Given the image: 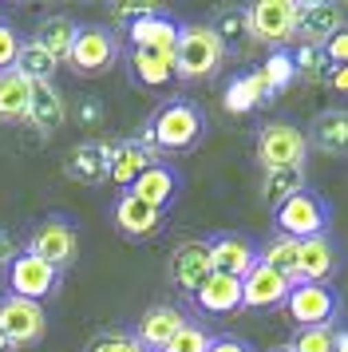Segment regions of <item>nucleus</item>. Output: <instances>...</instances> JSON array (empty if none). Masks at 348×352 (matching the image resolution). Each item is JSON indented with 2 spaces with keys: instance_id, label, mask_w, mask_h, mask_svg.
Segmentation results:
<instances>
[{
  "instance_id": "obj_2",
  "label": "nucleus",
  "mask_w": 348,
  "mask_h": 352,
  "mask_svg": "<svg viewBox=\"0 0 348 352\" xmlns=\"http://www.w3.org/2000/svg\"><path fill=\"white\" fill-rule=\"evenodd\" d=\"M226 64V44L214 32V24H182L178 32V48H174V72L178 80H210L218 67Z\"/></svg>"
},
{
  "instance_id": "obj_18",
  "label": "nucleus",
  "mask_w": 348,
  "mask_h": 352,
  "mask_svg": "<svg viewBox=\"0 0 348 352\" xmlns=\"http://www.w3.org/2000/svg\"><path fill=\"white\" fill-rule=\"evenodd\" d=\"M127 67H131V80L146 87V91H162L178 80L174 72V52H151V48H131L127 52Z\"/></svg>"
},
{
  "instance_id": "obj_19",
  "label": "nucleus",
  "mask_w": 348,
  "mask_h": 352,
  "mask_svg": "<svg viewBox=\"0 0 348 352\" xmlns=\"http://www.w3.org/2000/svg\"><path fill=\"white\" fill-rule=\"evenodd\" d=\"M340 265V250L329 234L320 238H305L301 241V257H297V281H313V285H325Z\"/></svg>"
},
{
  "instance_id": "obj_6",
  "label": "nucleus",
  "mask_w": 348,
  "mask_h": 352,
  "mask_svg": "<svg viewBox=\"0 0 348 352\" xmlns=\"http://www.w3.org/2000/svg\"><path fill=\"white\" fill-rule=\"evenodd\" d=\"M115 60H119V40H115L107 28L87 24V28H79L76 32V44H72L67 67H72L76 76H103V72L115 67Z\"/></svg>"
},
{
  "instance_id": "obj_17",
  "label": "nucleus",
  "mask_w": 348,
  "mask_h": 352,
  "mask_svg": "<svg viewBox=\"0 0 348 352\" xmlns=\"http://www.w3.org/2000/svg\"><path fill=\"white\" fill-rule=\"evenodd\" d=\"M111 222H115V230H119L123 238H151V234L162 230V210L146 206L142 198H135V194L127 190V194H119V202L111 206Z\"/></svg>"
},
{
  "instance_id": "obj_3",
  "label": "nucleus",
  "mask_w": 348,
  "mask_h": 352,
  "mask_svg": "<svg viewBox=\"0 0 348 352\" xmlns=\"http://www.w3.org/2000/svg\"><path fill=\"white\" fill-rule=\"evenodd\" d=\"M329 218H332V206L313 190H301L293 194L289 202L273 210V222H277V234L293 241H305V238H320L329 234Z\"/></svg>"
},
{
  "instance_id": "obj_45",
  "label": "nucleus",
  "mask_w": 348,
  "mask_h": 352,
  "mask_svg": "<svg viewBox=\"0 0 348 352\" xmlns=\"http://www.w3.org/2000/svg\"><path fill=\"white\" fill-rule=\"evenodd\" d=\"M269 352H293V349H269Z\"/></svg>"
},
{
  "instance_id": "obj_28",
  "label": "nucleus",
  "mask_w": 348,
  "mask_h": 352,
  "mask_svg": "<svg viewBox=\"0 0 348 352\" xmlns=\"http://www.w3.org/2000/svg\"><path fill=\"white\" fill-rule=\"evenodd\" d=\"M76 32H79V24L76 20H67V16H47L44 24H40V32L32 36L40 48L56 60V64H67V56H72V44H76Z\"/></svg>"
},
{
  "instance_id": "obj_33",
  "label": "nucleus",
  "mask_w": 348,
  "mask_h": 352,
  "mask_svg": "<svg viewBox=\"0 0 348 352\" xmlns=\"http://www.w3.org/2000/svg\"><path fill=\"white\" fill-rule=\"evenodd\" d=\"M293 67H297V80H309V83L325 80V76L332 72L329 60H325V52L313 48V44H297V52H293Z\"/></svg>"
},
{
  "instance_id": "obj_20",
  "label": "nucleus",
  "mask_w": 348,
  "mask_h": 352,
  "mask_svg": "<svg viewBox=\"0 0 348 352\" xmlns=\"http://www.w3.org/2000/svg\"><path fill=\"white\" fill-rule=\"evenodd\" d=\"M155 162H158V155L151 146H142L139 139H119L115 143V155H111V182L131 190Z\"/></svg>"
},
{
  "instance_id": "obj_12",
  "label": "nucleus",
  "mask_w": 348,
  "mask_h": 352,
  "mask_svg": "<svg viewBox=\"0 0 348 352\" xmlns=\"http://www.w3.org/2000/svg\"><path fill=\"white\" fill-rule=\"evenodd\" d=\"M111 155H115V143L87 139V143L72 146V155L63 159V175L72 178V182H83V186L111 182Z\"/></svg>"
},
{
  "instance_id": "obj_41",
  "label": "nucleus",
  "mask_w": 348,
  "mask_h": 352,
  "mask_svg": "<svg viewBox=\"0 0 348 352\" xmlns=\"http://www.w3.org/2000/svg\"><path fill=\"white\" fill-rule=\"evenodd\" d=\"M210 352H253L250 340H237V336H214Z\"/></svg>"
},
{
  "instance_id": "obj_27",
  "label": "nucleus",
  "mask_w": 348,
  "mask_h": 352,
  "mask_svg": "<svg viewBox=\"0 0 348 352\" xmlns=\"http://www.w3.org/2000/svg\"><path fill=\"white\" fill-rule=\"evenodd\" d=\"M28 103H32V83L16 67L0 72V123H24Z\"/></svg>"
},
{
  "instance_id": "obj_23",
  "label": "nucleus",
  "mask_w": 348,
  "mask_h": 352,
  "mask_svg": "<svg viewBox=\"0 0 348 352\" xmlns=\"http://www.w3.org/2000/svg\"><path fill=\"white\" fill-rule=\"evenodd\" d=\"M67 119V107H63V96L56 80H44V83H32V103H28V127H36L40 135H52V131L63 127Z\"/></svg>"
},
{
  "instance_id": "obj_38",
  "label": "nucleus",
  "mask_w": 348,
  "mask_h": 352,
  "mask_svg": "<svg viewBox=\"0 0 348 352\" xmlns=\"http://www.w3.org/2000/svg\"><path fill=\"white\" fill-rule=\"evenodd\" d=\"M20 48H24V40H20V32H16V24L0 20V72L16 67V60H20Z\"/></svg>"
},
{
  "instance_id": "obj_37",
  "label": "nucleus",
  "mask_w": 348,
  "mask_h": 352,
  "mask_svg": "<svg viewBox=\"0 0 348 352\" xmlns=\"http://www.w3.org/2000/svg\"><path fill=\"white\" fill-rule=\"evenodd\" d=\"M214 32L221 36V44H226V48H230L234 40H241V36H250L246 8H226V12H218V20H214Z\"/></svg>"
},
{
  "instance_id": "obj_35",
  "label": "nucleus",
  "mask_w": 348,
  "mask_h": 352,
  "mask_svg": "<svg viewBox=\"0 0 348 352\" xmlns=\"http://www.w3.org/2000/svg\"><path fill=\"white\" fill-rule=\"evenodd\" d=\"M83 352H146L135 340V333H123V329H107V333H99L87 340V349Z\"/></svg>"
},
{
  "instance_id": "obj_40",
  "label": "nucleus",
  "mask_w": 348,
  "mask_h": 352,
  "mask_svg": "<svg viewBox=\"0 0 348 352\" xmlns=\"http://www.w3.org/2000/svg\"><path fill=\"white\" fill-rule=\"evenodd\" d=\"M76 119H79V127H99L103 123V103L99 99H79L76 103Z\"/></svg>"
},
{
  "instance_id": "obj_39",
  "label": "nucleus",
  "mask_w": 348,
  "mask_h": 352,
  "mask_svg": "<svg viewBox=\"0 0 348 352\" xmlns=\"http://www.w3.org/2000/svg\"><path fill=\"white\" fill-rule=\"evenodd\" d=\"M320 52H325V60H329L332 72H336V67H348V24H345L336 36H332V40H329Z\"/></svg>"
},
{
  "instance_id": "obj_43",
  "label": "nucleus",
  "mask_w": 348,
  "mask_h": 352,
  "mask_svg": "<svg viewBox=\"0 0 348 352\" xmlns=\"http://www.w3.org/2000/svg\"><path fill=\"white\" fill-rule=\"evenodd\" d=\"M329 83L336 87V91H348V67H336V72L329 76Z\"/></svg>"
},
{
  "instance_id": "obj_4",
  "label": "nucleus",
  "mask_w": 348,
  "mask_h": 352,
  "mask_svg": "<svg viewBox=\"0 0 348 352\" xmlns=\"http://www.w3.org/2000/svg\"><path fill=\"white\" fill-rule=\"evenodd\" d=\"M246 20H250L253 40L269 44L273 52L297 40V0H257L246 8Z\"/></svg>"
},
{
  "instance_id": "obj_7",
  "label": "nucleus",
  "mask_w": 348,
  "mask_h": 352,
  "mask_svg": "<svg viewBox=\"0 0 348 352\" xmlns=\"http://www.w3.org/2000/svg\"><path fill=\"white\" fill-rule=\"evenodd\" d=\"M60 289V270L56 265H47V261H40L36 254H16L12 261H8V293L12 297H24V301H44V297H52Z\"/></svg>"
},
{
  "instance_id": "obj_29",
  "label": "nucleus",
  "mask_w": 348,
  "mask_h": 352,
  "mask_svg": "<svg viewBox=\"0 0 348 352\" xmlns=\"http://www.w3.org/2000/svg\"><path fill=\"white\" fill-rule=\"evenodd\" d=\"M297 257H301V241L285 238V234L269 238L265 245L257 250V261H261V265H269V270H277L281 277H289L293 285H297Z\"/></svg>"
},
{
  "instance_id": "obj_30",
  "label": "nucleus",
  "mask_w": 348,
  "mask_h": 352,
  "mask_svg": "<svg viewBox=\"0 0 348 352\" xmlns=\"http://www.w3.org/2000/svg\"><path fill=\"white\" fill-rule=\"evenodd\" d=\"M305 190V166H281V170H265V178H261V194H265V202L273 210L281 206V202H289L293 194Z\"/></svg>"
},
{
  "instance_id": "obj_26",
  "label": "nucleus",
  "mask_w": 348,
  "mask_h": 352,
  "mask_svg": "<svg viewBox=\"0 0 348 352\" xmlns=\"http://www.w3.org/2000/svg\"><path fill=\"white\" fill-rule=\"evenodd\" d=\"M178 186H182V182H178V170H174V166H166V162H155V166H151V170H146L135 186H131V194H135V198H142L146 206H155V210H162V214H166V206L178 198Z\"/></svg>"
},
{
  "instance_id": "obj_36",
  "label": "nucleus",
  "mask_w": 348,
  "mask_h": 352,
  "mask_svg": "<svg viewBox=\"0 0 348 352\" xmlns=\"http://www.w3.org/2000/svg\"><path fill=\"white\" fill-rule=\"evenodd\" d=\"M293 352H336V333H332V324H320V329H301L293 336Z\"/></svg>"
},
{
  "instance_id": "obj_1",
  "label": "nucleus",
  "mask_w": 348,
  "mask_h": 352,
  "mask_svg": "<svg viewBox=\"0 0 348 352\" xmlns=\"http://www.w3.org/2000/svg\"><path fill=\"white\" fill-rule=\"evenodd\" d=\"M206 131V115L194 99H166L142 127L139 143L151 146L155 155H178V151H190L198 146Z\"/></svg>"
},
{
  "instance_id": "obj_25",
  "label": "nucleus",
  "mask_w": 348,
  "mask_h": 352,
  "mask_svg": "<svg viewBox=\"0 0 348 352\" xmlns=\"http://www.w3.org/2000/svg\"><path fill=\"white\" fill-rule=\"evenodd\" d=\"M194 305L210 313V317H230L241 309V281L237 277H226V273H214L198 293H194Z\"/></svg>"
},
{
  "instance_id": "obj_9",
  "label": "nucleus",
  "mask_w": 348,
  "mask_h": 352,
  "mask_svg": "<svg viewBox=\"0 0 348 352\" xmlns=\"http://www.w3.org/2000/svg\"><path fill=\"white\" fill-rule=\"evenodd\" d=\"M285 309H289V320H297L301 329H320V324H332L336 320L340 297L329 285L297 281V285L289 289V297H285Z\"/></svg>"
},
{
  "instance_id": "obj_16",
  "label": "nucleus",
  "mask_w": 348,
  "mask_h": 352,
  "mask_svg": "<svg viewBox=\"0 0 348 352\" xmlns=\"http://www.w3.org/2000/svg\"><path fill=\"white\" fill-rule=\"evenodd\" d=\"M182 324H186V317H182L178 305H151L139 317V324H135V340H139L146 352H162Z\"/></svg>"
},
{
  "instance_id": "obj_42",
  "label": "nucleus",
  "mask_w": 348,
  "mask_h": 352,
  "mask_svg": "<svg viewBox=\"0 0 348 352\" xmlns=\"http://www.w3.org/2000/svg\"><path fill=\"white\" fill-rule=\"evenodd\" d=\"M12 257H16V245H12V238H8V234L0 230V265H8Z\"/></svg>"
},
{
  "instance_id": "obj_8",
  "label": "nucleus",
  "mask_w": 348,
  "mask_h": 352,
  "mask_svg": "<svg viewBox=\"0 0 348 352\" xmlns=\"http://www.w3.org/2000/svg\"><path fill=\"white\" fill-rule=\"evenodd\" d=\"M0 333L8 336L12 349H24V344H40L47 333V317L44 305L24 301V297H0Z\"/></svg>"
},
{
  "instance_id": "obj_44",
  "label": "nucleus",
  "mask_w": 348,
  "mask_h": 352,
  "mask_svg": "<svg viewBox=\"0 0 348 352\" xmlns=\"http://www.w3.org/2000/svg\"><path fill=\"white\" fill-rule=\"evenodd\" d=\"M0 352H16L12 344H8V336H4V333H0Z\"/></svg>"
},
{
  "instance_id": "obj_15",
  "label": "nucleus",
  "mask_w": 348,
  "mask_h": 352,
  "mask_svg": "<svg viewBox=\"0 0 348 352\" xmlns=\"http://www.w3.org/2000/svg\"><path fill=\"white\" fill-rule=\"evenodd\" d=\"M210 261H214V273H226V277L241 281L257 265V245L241 234H214L210 238Z\"/></svg>"
},
{
  "instance_id": "obj_32",
  "label": "nucleus",
  "mask_w": 348,
  "mask_h": 352,
  "mask_svg": "<svg viewBox=\"0 0 348 352\" xmlns=\"http://www.w3.org/2000/svg\"><path fill=\"white\" fill-rule=\"evenodd\" d=\"M261 76H265V83H269V91H273V96H277V91H285L289 83L297 80V67H293V52H285V48L269 52V60L261 64Z\"/></svg>"
},
{
  "instance_id": "obj_31",
  "label": "nucleus",
  "mask_w": 348,
  "mask_h": 352,
  "mask_svg": "<svg viewBox=\"0 0 348 352\" xmlns=\"http://www.w3.org/2000/svg\"><path fill=\"white\" fill-rule=\"evenodd\" d=\"M56 67H60V64H56V60H52V56H47L36 40H24L20 60H16V72H20L24 80H28V83H44V80H52V76H56Z\"/></svg>"
},
{
  "instance_id": "obj_11",
  "label": "nucleus",
  "mask_w": 348,
  "mask_h": 352,
  "mask_svg": "<svg viewBox=\"0 0 348 352\" xmlns=\"http://www.w3.org/2000/svg\"><path fill=\"white\" fill-rule=\"evenodd\" d=\"M28 254H36L40 261L47 265H56V270H67L79 254V234L72 222H63V218H44V222L32 230L28 238Z\"/></svg>"
},
{
  "instance_id": "obj_5",
  "label": "nucleus",
  "mask_w": 348,
  "mask_h": 352,
  "mask_svg": "<svg viewBox=\"0 0 348 352\" xmlns=\"http://www.w3.org/2000/svg\"><path fill=\"white\" fill-rule=\"evenodd\" d=\"M305 155H309V135L293 123H265L261 135H257V162L265 170H281V166H305Z\"/></svg>"
},
{
  "instance_id": "obj_22",
  "label": "nucleus",
  "mask_w": 348,
  "mask_h": 352,
  "mask_svg": "<svg viewBox=\"0 0 348 352\" xmlns=\"http://www.w3.org/2000/svg\"><path fill=\"white\" fill-rule=\"evenodd\" d=\"M178 32H182V24H174L162 8L151 12V16L135 20V24H127L131 48H151V52H174L178 48Z\"/></svg>"
},
{
  "instance_id": "obj_10",
  "label": "nucleus",
  "mask_w": 348,
  "mask_h": 352,
  "mask_svg": "<svg viewBox=\"0 0 348 352\" xmlns=\"http://www.w3.org/2000/svg\"><path fill=\"white\" fill-rule=\"evenodd\" d=\"M166 277H171L174 289L182 293H198V289L214 277V261H210V241L194 238V241H178L174 245L171 261H166Z\"/></svg>"
},
{
  "instance_id": "obj_21",
  "label": "nucleus",
  "mask_w": 348,
  "mask_h": 352,
  "mask_svg": "<svg viewBox=\"0 0 348 352\" xmlns=\"http://www.w3.org/2000/svg\"><path fill=\"white\" fill-rule=\"evenodd\" d=\"M309 146H316L329 159H348V111L329 107L309 123Z\"/></svg>"
},
{
  "instance_id": "obj_34",
  "label": "nucleus",
  "mask_w": 348,
  "mask_h": 352,
  "mask_svg": "<svg viewBox=\"0 0 348 352\" xmlns=\"http://www.w3.org/2000/svg\"><path fill=\"white\" fill-rule=\"evenodd\" d=\"M210 344H214L210 329H206V324H198V320H186V324L174 333V340L162 352H210Z\"/></svg>"
},
{
  "instance_id": "obj_24",
  "label": "nucleus",
  "mask_w": 348,
  "mask_h": 352,
  "mask_svg": "<svg viewBox=\"0 0 348 352\" xmlns=\"http://www.w3.org/2000/svg\"><path fill=\"white\" fill-rule=\"evenodd\" d=\"M269 99H273V91H269L265 76H261V67H257V72H241V76H234V80L226 83L221 103H226L230 115H246V111H253V107L269 103Z\"/></svg>"
},
{
  "instance_id": "obj_13",
  "label": "nucleus",
  "mask_w": 348,
  "mask_h": 352,
  "mask_svg": "<svg viewBox=\"0 0 348 352\" xmlns=\"http://www.w3.org/2000/svg\"><path fill=\"white\" fill-rule=\"evenodd\" d=\"M340 28H345V12L336 4H329V0H305V4H297V40L301 44L325 48Z\"/></svg>"
},
{
  "instance_id": "obj_14",
  "label": "nucleus",
  "mask_w": 348,
  "mask_h": 352,
  "mask_svg": "<svg viewBox=\"0 0 348 352\" xmlns=\"http://www.w3.org/2000/svg\"><path fill=\"white\" fill-rule=\"evenodd\" d=\"M289 289H293L289 277H281L277 270H269V265L257 261L241 277V309H277V305H285Z\"/></svg>"
}]
</instances>
